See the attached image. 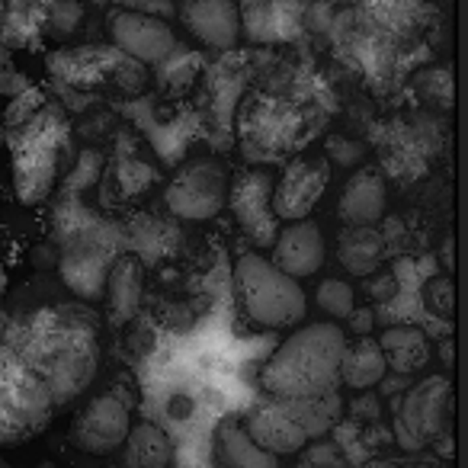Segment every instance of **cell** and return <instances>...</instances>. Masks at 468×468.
<instances>
[{
	"instance_id": "cell-20",
	"label": "cell",
	"mask_w": 468,
	"mask_h": 468,
	"mask_svg": "<svg viewBox=\"0 0 468 468\" xmlns=\"http://www.w3.org/2000/svg\"><path fill=\"white\" fill-rule=\"evenodd\" d=\"M449 398H452V391H449L446 378H427V382L408 391L401 408V423L414 430V436L423 442V436L440 433L442 420L449 414Z\"/></svg>"
},
{
	"instance_id": "cell-1",
	"label": "cell",
	"mask_w": 468,
	"mask_h": 468,
	"mask_svg": "<svg viewBox=\"0 0 468 468\" xmlns=\"http://www.w3.org/2000/svg\"><path fill=\"white\" fill-rule=\"evenodd\" d=\"M4 327L39 366L58 408H71L97 378L103 327H100V314L84 302L23 308L16 314H7Z\"/></svg>"
},
{
	"instance_id": "cell-22",
	"label": "cell",
	"mask_w": 468,
	"mask_h": 468,
	"mask_svg": "<svg viewBox=\"0 0 468 468\" xmlns=\"http://www.w3.org/2000/svg\"><path fill=\"white\" fill-rule=\"evenodd\" d=\"M122 449L125 468H167L174 462V440L154 423H132Z\"/></svg>"
},
{
	"instance_id": "cell-28",
	"label": "cell",
	"mask_w": 468,
	"mask_h": 468,
	"mask_svg": "<svg viewBox=\"0 0 468 468\" xmlns=\"http://www.w3.org/2000/svg\"><path fill=\"white\" fill-rule=\"evenodd\" d=\"M7 289H10V280H7V270L0 267V324L7 321L10 312H4V299H7Z\"/></svg>"
},
{
	"instance_id": "cell-8",
	"label": "cell",
	"mask_w": 468,
	"mask_h": 468,
	"mask_svg": "<svg viewBox=\"0 0 468 468\" xmlns=\"http://www.w3.org/2000/svg\"><path fill=\"white\" fill-rule=\"evenodd\" d=\"M132 430V410L119 395H97L74 414L68 440L87 455H112Z\"/></svg>"
},
{
	"instance_id": "cell-25",
	"label": "cell",
	"mask_w": 468,
	"mask_h": 468,
	"mask_svg": "<svg viewBox=\"0 0 468 468\" xmlns=\"http://www.w3.org/2000/svg\"><path fill=\"white\" fill-rule=\"evenodd\" d=\"M314 299H318L321 312H327L337 321H346L353 312H356V295H353L350 282H344V280H324L318 286V295H314Z\"/></svg>"
},
{
	"instance_id": "cell-10",
	"label": "cell",
	"mask_w": 468,
	"mask_h": 468,
	"mask_svg": "<svg viewBox=\"0 0 468 468\" xmlns=\"http://www.w3.org/2000/svg\"><path fill=\"white\" fill-rule=\"evenodd\" d=\"M110 39L125 58L138 65H161L176 48V36L161 16L142 10H122L110 16Z\"/></svg>"
},
{
	"instance_id": "cell-21",
	"label": "cell",
	"mask_w": 468,
	"mask_h": 468,
	"mask_svg": "<svg viewBox=\"0 0 468 468\" xmlns=\"http://www.w3.org/2000/svg\"><path fill=\"white\" fill-rule=\"evenodd\" d=\"M385 372H388V366H385V356L378 350V340H372L369 334H363L356 340H346L344 356H340V382L346 388L366 391L382 382Z\"/></svg>"
},
{
	"instance_id": "cell-32",
	"label": "cell",
	"mask_w": 468,
	"mask_h": 468,
	"mask_svg": "<svg viewBox=\"0 0 468 468\" xmlns=\"http://www.w3.org/2000/svg\"><path fill=\"white\" fill-rule=\"evenodd\" d=\"M0 148H4V138H0Z\"/></svg>"
},
{
	"instance_id": "cell-29",
	"label": "cell",
	"mask_w": 468,
	"mask_h": 468,
	"mask_svg": "<svg viewBox=\"0 0 468 468\" xmlns=\"http://www.w3.org/2000/svg\"><path fill=\"white\" fill-rule=\"evenodd\" d=\"M7 71H10V52H7V46L0 42V80L7 78Z\"/></svg>"
},
{
	"instance_id": "cell-31",
	"label": "cell",
	"mask_w": 468,
	"mask_h": 468,
	"mask_svg": "<svg viewBox=\"0 0 468 468\" xmlns=\"http://www.w3.org/2000/svg\"><path fill=\"white\" fill-rule=\"evenodd\" d=\"M299 4H312V0H299Z\"/></svg>"
},
{
	"instance_id": "cell-26",
	"label": "cell",
	"mask_w": 468,
	"mask_h": 468,
	"mask_svg": "<svg viewBox=\"0 0 468 468\" xmlns=\"http://www.w3.org/2000/svg\"><path fill=\"white\" fill-rule=\"evenodd\" d=\"M84 20V7L78 0H52V39H68Z\"/></svg>"
},
{
	"instance_id": "cell-23",
	"label": "cell",
	"mask_w": 468,
	"mask_h": 468,
	"mask_svg": "<svg viewBox=\"0 0 468 468\" xmlns=\"http://www.w3.org/2000/svg\"><path fill=\"white\" fill-rule=\"evenodd\" d=\"M378 350L385 356V366L395 372H417L430 359V344L417 327H391V331H385L382 340H378Z\"/></svg>"
},
{
	"instance_id": "cell-13",
	"label": "cell",
	"mask_w": 468,
	"mask_h": 468,
	"mask_svg": "<svg viewBox=\"0 0 468 468\" xmlns=\"http://www.w3.org/2000/svg\"><path fill=\"white\" fill-rule=\"evenodd\" d=\"M270 261L289 273L292 280H308L321 270L324 263V234L314 225L312 218L302 221H286V225L276 231L273 241V257Z\"/></svg>"
},
{
	"instance_id": "cell-16",
	"label": "cell",
	"mask_w": 468,
	"mask_h": 468,
	"mask_svg": "<svg viewBox=\"0 0 468 468\" xmlns=\"http://www.w3.org/2000/svg\"><path fill=\"white\" fill-rule=\"evenodd\" d=\"M388 206V186L376 167H363L350 176L340 196V218L346 228H376Z\"/></svg>"
},
{
	"instance_id": "cell-18",
	"label": "cell",
	"mask_w": 468,
	"mask_h": 468,
	"mask_svg": "<svg viewBox=\"0 0 468 468\" xmlns=\"http://www.w3.org/2000/svg\"><path fill=\"white\" fill-rule=\"evenodd\" d=\"M356 16L366 33L398 42L417 33L423 0H356Z\"/></svg>"
},
{
	"instance_id": "cell-24",
	"label": "cell",
	"mask_w": 468,
	"mask_h": 468,
	"mask_svg": "<svg viewBox=\"0 0 468 468\" xmlns=\"http://www.w3.org/2000/svg\"><path fill=\"white\" fill-rule=\"evenodd\" d=\"M382 234L376 228H346L337 241V257L344 263L346 273L353 276H369L378 270V261H382Z\"/></svg>"
},
{
	"instance_id": "cell-12",
	"label": "cell",
	"mask_w": 468,
	"mask_h": 468,
	"mask_svg": "<svg viewBox=\"0 0 468 468\" xmlns=\"http://www.w3.org/2000/svg\"><path fill=\"white\" fill-rule=\"evenodd\" d=\"M180 20L208 48L228 52L241 39V7H238V0H183Z\"/></svg>"
},
{
	"instance_id": "cell-9",
	"label": "cell",
	"mask_w": 468,
	"mask_h": 468,
	"mask_svg": "<svg viewBox=\"0 0 468 468\" xmlns=\"http://www.w3.org/2000/svg\"><path fill=\"white\" fill-rule=\"evenodd\" d=\"M273 183L267 170H244L228 186V206L257 248H273L280 231V218L273 212Z\"/></svg>"
},
{
	"instance_id": "cell-11",
	"label": "cell",
	"mask_w": 468,
	"mask_h": 468,
	"mask_svg": "<svg viewBox=\"0 0 468 468\" xmlns=\"http://www.w3.org/2000/svg\"><path fill=\"white\" fill-rule=\"evenodd\" d=\"M327 189V164L321 157H295L273 183V212L280 221H302L314 212Z\"/></svg>"
},
{
	"instance_id": "cell-6",
	"label": "cell",
	"mask_w": 468,
	"mask_h": 468,
	"mask_svg": "<svg viewBox=\"0 0 468 468\" xmlns=\"http://www.w3.org/2000/svg\"><path fill=\"white\" fill-rule=\"evenodd\" d=\"M228 186H231V174H228L225 161L196 157L170 176L164 199H167V208L176 218L208 221L225 208Z\"/></svg>"
},
{
	"instance_id": "cell-17",
	"label": "cell",
	"mask_w": 468,
	"mask_h": 468,
	"mask_svg": "<svg viewBox=\"0 0 468 468\" xmlns=\"http://www.w3.org/2000/svg\"><path fill=\"white\" fill-rule=\"evenodd\" d=\"M144 295V267L135 254H119L116 263L110 267L103 282V302L106 314H110L112 324H129L132 318L138 314V305H142Z\"/></svg>"
},
{
	"instance_id": "cell-4",
	"label": "cell",
	"mask_w": 468,
	"mask_h": 468,
	"mask_svg": "<svg viewBox=\"0 0 468 468\" xmlns=\"http://www.w3.org/2000/svg\"><path fill=\"white\" fill-rule=\"evenodd\" d=\"M39 366L0 324V449H14L46 433L58 414Z\"/></svg>"
},
{
	"instance_id": "cell-5",
	"label": "cell",
	"mask_w": 468,
	"mask_h": 468,
	"mask_svg": "<svg viewBox=\"0 0 468 468\" xmlns=\"http://www.w3.org/2000/svg\"><path fill=\"white\" fill-rule=\"evenodd\" d=\"M234 299L244 318H250L257 327L282 331L305 318L308 299L299 280L282 273L273 261L263 254H241L234 263Z\"/></svg>"
},
{
	"instance_id": "cell-27",
	"label": "cell",
	"mask_w": 468,
	"mask_h": 468,
	"mask_svg": "<svg viewBox=\"0 0 468 468\" xmlns=\"http://www.w3.org/2000/svg\"><path fill=\"white\" fill-rule=\"evenodd\" d=\"M440 292V302L430 299V308H433L436 314H452V282L449 280H433L427 289V295H436Z\"/></svg>"
},
{
	"instance_id": "cell-30",
	"label": "cell",
	"mask_w": 468,
	"mask_h": 468,
	"mask_svg": "<svg viewBox=\"0 0 468 468\" xmlns=\"http://www.w3.org/2000/svg\"><path fill=\"white\" fill-rule=\"evenodd\" d=\"M0 468H10V462H4V459H0Z\"/></svg>"
},
{
	"instance_id": "cell-7",
	"label": "cell",
	"mask_w": 468,
	"mask_h": 468,
	"mask_svg": "<svg viewBox=\"0 0 468 468\" xmlns=\"http://www.w3.org/2000/svg\"><path fill=\"white\" fill-rule=\"evenodd\" d=\"M122 250L116 248V238L112 231H78L68 234L65 244H61L58 270L61 280L68 282L74 295H78L84 305H93L103 295V282L110 267L116 263V257Z\"/></svg>"
},
{
	"instance_id": "cell-2",
	"label": "cell",
	"mask_w": 468,
	"mask_h": 468,
	"mask_svg": "<svg viewBox=\"0 0 468 468\" xmlns=\"http://www.w3.org/2000/svg\"><path fill=\"white\" fill-rule=\"evenodd\" d=\"M346 331L337 321H314L292 331L263 363L261 385L276 401H318L340 385Z\"/></svg>"
},
{
	"instance_id": "cell-14",
	"label": "cell",
	"mask_w": 468,
	"mask_h": 468,
	"mask_svg": "<svg viewBox=\"0 0 468 468\" xmlns=\"http://www.w3.org/2000/svg\"><path fill=\"white\" fill-rule=\"evenodd\" d=\"M52 39V0H0V42L7 52H36Z\"/></svg>"
},
{
	"instance_id": "cell-15",
	"label": "cell",
	"mask_w": 468,
	"mask_h": 468,
	"mask_svg": "<svg viewBox=\"0 0 468 468\" xmlns=\"http://www.w3.org/2000/svg\"><path fill=\"white\" fill-rule=\"evenodd\" d=\"M244 430H248L250 440H254L257 446L267 449V452H273V455L302 452L308 442V427L295 414H289L286 401L254 408L248 414V420H244Z\"/></svg>"
},
{
	"instance_id": "cell-3",
	"label": "cell",
	"mask_w": 468,
	"mask_h": 468,
	"mask_svg": "<svg viewBox=\"0 0 468 468\" xmlns=\"http://www.w3.org/2000/svg\"><path fill=\"white\" fill-rule=\"evenodd\" d=\"M10 174L16 199L23 206H39L52 196L71 161V125L58 103H42L20 125H10Z\"/></svg>"
},
{
	"instance_id": "cell-19",
	"label": "cell",
	"mask_w": 468,
	"mask_h": 468,
	"mask_svg": "<svg viewBox=\"0 0 468 468\" xmlns=\"http://www.w3.org/2000/svg\"><path fill=\"white\" fill-rule=\"evenodd\" d=\"M215 465L218 468H280V455L261 449L244 430L241 417H225L215 427Z\"/></svg>"
}]
</instances>
